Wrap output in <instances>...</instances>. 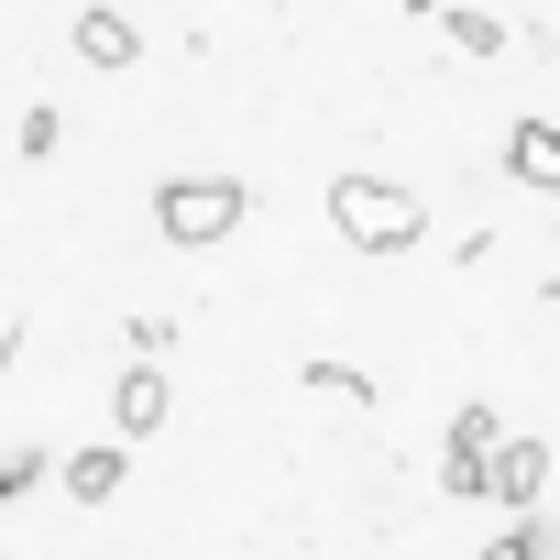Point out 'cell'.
Masks as SVG:
<instances>
[{
  "label": "cell",
  "instance_id": "6da1fadb",
  "mask_svg": "<svg viewBox=\"0 0 560 560\" xmlns=\"http://www.w3.org/2000/svg\"><path fill=\"white\" fill-rule=\"evenodd\" d=\"M330 231L352 253H407V242H429V209H418V187L352 165V176H330Z\"/></svg>",
  "mask_w": 560,
  "mask_h": 560
},
{
  "label": "cell",
  "instance_id": "7a4b0ae2",
  "mask_svg": "<svg viewBox=\"0 0 560 560\" xmlns=\"http://www.w3.org/2000/svg\"><path fill=\"white\" fill-rule=\"evenodd\" d=\"M242 209H253V198H242V176H165V187H154V231H165L176 253L231 242V231H242Z\"/></svg>",
  "mask_w": 560,
  "mask_h": 560
},
{
  "label": "cell",
  "instance_id": "3957f363",
  "mask_svg": "<svg viewBox=\"0 0 560 560\" xmlns=\"http://www.w3.org/2000/svg\"><path fill=\"white\" fill-rule=\"evenodd\" d=\"M494 440H505V429H494V407H483V396H462V407H451V462H440V483H451L462 505H483V462H494Z\"/></svg>",
  "mask_w": 560,
  "mask_h": 560
},
{
  "label": "cell",
  "instance_id": "277c9868",
  "mask_svg": "<svg viewBox=\"0 0 560 560\" xmlns=\"http://www.w3.org/2000/svg\"><path fill=\"white\" fill-rule=\"evenodd\" d=\"M549 494V440H494V462H483V505H538Z\"/></svg>",
  "mask_w": 560,
  "mask_h": 560
},
{
  "label": "cell",
  "instance_id": "5b68a950",
  "mask_svg": "<svg viewBox=\"0 0 560 560\" xmlns=\"http://www.w3.org/2000/svg\"><path fill=\"white\" fill-rule=\"evenodd\" d=\"M176 418V396H165V363H132L121 385H110V440H154Z\"/></svg>",
  "mask_w": 560,
  "mask_h": 560
},
{
  "label": "cell",
  "instance_id": "8992f818",
  "mask_svg": "<svg viewBox=\"0 0 560 560\" xmlns=\"http://www.w3.org/2000/svg\"><path fill=\"white\" fill-rule=\"evenodd\" d=\"M505 176L516 187H538V198H560V121H505Z\"/></svg>",
  "mask_w": 560,
  "mask_h": 560
},
{
  "label": "cell",
  "instance_id": "52a82bcc",
  "mask_svg": "<svg viewBox=\"0 0 560 560\" xmlns=\"http://www.w3.org/2000/svg\"><path fill=\"white\" fill-rule=\"evenodd\" d=\"M132 56H143V34L121 12H78V67H132Z\"/></svg>",
  "mask_w": 560,
  "mask_h": 560
},
{
  "label": "cell",
  "instance_id": "ba28073f",
  "mask_svg": "<svg viewBox=\"0 0 560 560\" xmlns=\"http://www.w3.org/2000/svg\"><path fill=\"white\" fill-rule=\"evenodd\" d=\"M67 494H78V505H110V494H121V440L67 451Z\"/></svg>",
  "mask_w": 560,
  "mask_h": 560
},
{
  "label": "cell",
  "instance_id": "9c48e42d",
  "mask_svg": "<svg viewBox=\"0 0 560 560\" xmlns=\"http://www.w3.org/2000/svg\"><path fill=\"white\" fill-rule=\"evenodd\" d=\"M308 396H341V407H374V374H363V363H319V352H308Z\"/></svg>",
  "mask_w": 560,
  "mask_h": 560
},
{
  "label": "cell",
  "instance_id": "30bf717a",
  "mask_svg": "<svg viewBox=\"0 0 560 560\" xmlns=\"http://www.w3.org/2000/svg\"><path fill=\"white\" fill-rule=\"evenodd\" d=\"M451 56H472V67L505 56V23H494V12H451Z\"/></svg>",
  "mask_w": 560,
  "mask_h": 560
},
{
  "label": "cell",
  "instance_id": "8fae6325",
  "mask_svg": "<svg viewBox=\"0 0 560 560\" xmlns=\"http://www.w3.org/2000/svg\"><path fill=\"white\" fill-rule=\"evenodd\" d=\"M483 560H549V527H538V516H516V527H494V538H483Z\"/></svg>",
  "mask_w": 560,
  "mask_h": 560
},
{
  "label": "cell",
  "instance_id": "7c38bea8",
  "mask_svg": "<svg viewBox=\"0 0 560 560\" xmlns=\"http://www.w3.org/2000/svg\"><path fill=\"white\" fill-rule=\"evenodd\" d=\"M121 341H132V363H165V352H176V319H132Z\"/></svg>",
  "mask_w": 560,
  "mask_h": 560
},
{
  "label": "cell",
  "instance_id": "4fadbf2b",
  "mask_svg": "<svg viewBox=\"0 0 560 560\" xmlns=\"http://www.w3.org/2000/svg\"><path fill=\"white\" fill-rule=\"evenodd\" d=\"M56 143H67V132H56V110H23V154H34V165H56Z\"/></svg>",
  "mask_w": 560,
  "mask_h": 560
},
{
  "label": "cell",
  "instance_id": "5bb4252c",
  "mask_svg": "<svg viewBox=\"0 0 560 560\" xmlns=\"http://www.w3.org/2000/svg\"><path fill=\"white\" fill-rule=\"evenodd\" d=\"M34 483H45V462H34V451H12V462H0V505H12V494H34Z\"/></svg>",
  "mask_w": 560,
  "mask_h": 560
},
{
  "label": "cell",
  "instance_id": "9a60e30c",
  "mask_svg": "<svg viewBox=\"0 0 560 560\" xmlns=\"http://www.w3.org/2000/svg\"><path fill=\"white\" fill-rule=\"evenodd\" d=\"M12 363H23V319H12V308H0V374H12Z\"/></svg>",
  "mask_w": 560,
  "mask_h": 560
},
{
  "label": "cell",
  "instance_id": "2e32d148",
  "mask_svg": "<svg viewBox=\"0 0 560 560\" xmlns=\"http://www.w3.org/2000/svg\"><path fill=\"white\" fill-rule=\"evenodd\" d=\"M549 34H560V0H549Z\"/></svg>",
  "mask_w": 560,
  "mask_h": 560
}]
</instances>
